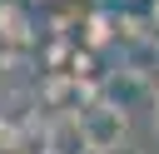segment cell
Returning <instances> with one entry per match:
<instances>
[{"label": "cell", "mask_w": 159, "mask_h": 154, "mask_svg": "<svg viewBox=\"0 0 159 154\" xmlns=\"http://www.w3.org/2000/svg\"><path fill=\"white\" fill-rule=\"evenodd\" d=\"M149 124H154V134H159V84H154V104H149Z\"/></svg>", "instance_id": "cell-3"}, {"label": "cell", "mask_w": 159, "mask_h": 154, "mask_svg": "<svg viewBox=\"0 0 159 154\" xmlns=\"http://www.w3.org/2000/svg\"><path fill=\"white\" fill-rule=\"evenodd\" d=\"M45 154H89L80 134V114H60L45 124Z\"/></svg>", "instance_id": "cell-2"}, {"label": "cell", "mask_w": 159, "mask_h": 154, "mask_svg": "<svg viewBox=\"0 0 159 154\" xmlns=\"http://www.w3.org/2000/svg\"><path fill=\"white\" fill-rule=\"evenodd\" d=\"M80 114V134H84V149L89 154H114L129 134V109L119 99H89Z\"/></svg>", "instance_id": "cell-1"}]
</instances>
